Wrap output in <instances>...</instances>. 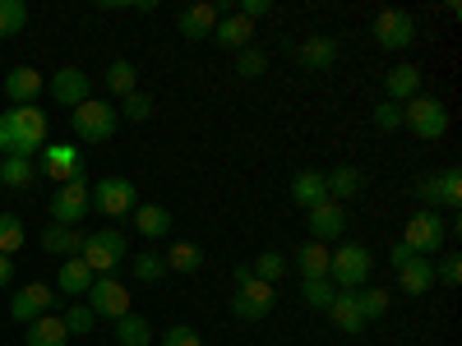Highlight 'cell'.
I'll use <instances>...</instances> for the list:
<instances>
[{
	"label": "cell",
	"instance_id": "cell-1",
	"mask_svg": "<svg viewBox=\"0 0 462 346\" xmlns=\"http://www.w3.org/2000/svg\"><path fill=\"white\" fill-rule=\"evenodd\" d=\"M47 148V111L10 106L0 111V158H37Z\"/></svg>",
	"mask_w": 462,
	"mask_h": 346
},
{
	"label": "cell",
	"instance_id": "cell-2",
	"mask_svg": "<svg viewBox=\"0 0 462 346\" xmlns=\"http://www.w3.org/2000/svg\"><path fill=\"white\" fill-rule=\"evenodd\" d=\"M370 268H374V254H370L365 245H356V241H346V245H337L333 259H328V282H333L337 291H361V287L370 282Z\"/></svg>",
	"mask_w": 462,
	"mask_h": 346
},
{
	"label": "cell",
	"instance_id": "cell-3",
	"mask_svg": "<svg viewBox=\"0 0 462 346\" xmlns=\"http://www.w3.org/2000/svg\"><path fill=\"white\" fill-rule=\"evenodd\" d=\"M125 254H130V241H125V231H116V226L88 231V236H84V250H79V259L93 268V278H111V268L121 263Z\"/></svg>",
	"mask_w": 462,
	"mask_h": 346
},
{
	"label": "cell",
	"instance_id": "cell-4",
	"mask_svg": "<svg viewBox=\"0 0 462 346\" xmlns=\"http://www.w3.org/2000/svg\"><path fill=\"white\" fill-rule=\"evenodd\" d=\"M444 241H448V222H444L439 213H430V208L411 213L407 226H402V245H407L411 254H420V259H435V254L444 250Z\"/></svg>",
	"mask_w": 462,
	"mask_h": 346
},
{
	"label": "cell",
	"instance_id": "cell-5",
	"mask_svg": "<svg viewBox=\"0 0 462 346\" xmlns=\"http://www.w3.org/2000/svg\"><path fill=\"white\" fill-rule=\"evenodd\" d=\"M88 204H93L102 217H130V213L139 208V189H134V180H125V176H102V180L88 185Z\"/></svg>",
	"mask_w": 462,
	"mask_h": 346
},
{
	"label": "cell",
	"instance_id": "cell-6",
	"mask_svg": "<svg viewBox=\"0 0 462 346\" xmlns=\"http://www.w3.org/2000/svg\"><path fill=\"white\" fill-rule=\"evenodd\" d=\"M69 125H74V134H79L84 143H106V139L116 134V125H121V115H116L111 102L88 97L84 106H74V111H69Z\"/></svg>",
	"mask_w": 462,
	"mask_h": 346
},
{
	"label": "cell",
	"instance_id": "cell-7",
	"mask_svg": "<svg viewBox=\"0 0 462 346\" xmlns=\"http://www.w3.org/2000/svg\"><path fill=\"white\" fill-rule=\"evenodd\" d=\"M402 125L416 139H444L448 134V106L439 97H411V102H402Z\"/></svg>",
	"mask_w": 462,
	"mask_h": 346
},
{
	"label": "cell",
	"instance_id": "cell-8",
	"mask_svg": "<svg viewBox=\"0 0 462 346\" xmlns=\"http://www.w3.org/2000/svg\"><path fill=\"white\" fill-rule=\"evenodd\" d=\"M88 171H79L74 180H65V185H56V195H51V222L56 226H79L84 217H88Z\"/></svg>",
	"mask_w": 462,
	"mask_h": 346
},
{
	"label": "cell",
	"instance_id": "cell-9",
	"mask_svg": "<svg viewBox=\"0 0 462 346\" xmlns=\"http://www.w3.org/2000/svg\"><path fill=\"white\" fill-rule=\"evenodd\" d=\"M84 305L93 310V319H111V323L125 319V314H134V310H130V287L116 282V278H93Z\"/></svg>",
	"mask_w": 462,
	"mask_h": 346
},
{
	"label": "cell",
	"instance_id": "cell-10",
	"mask_svg": "<svg viewBox=\"0 0 462 346\" xmlns=\"http://www.w3.org/2000/svg\"><path fill=\"white\" fill-rule=\"evenodd\" d=\"M370 37L383 51H407L416 42V19L407 10H379L374 23H370Z\"/></svg>",
	"mask_w": 462,
	"mask_h": 346
},
{
	"label": "cell",
	"instance_id": "cell-11",
	"mask_svg": "<svg viewBox=\"0 0 462 346\" xmlns=\"http://www.w3.org/2000/svg\"><path fill=\"white\" fill-rule=\"evenodd\" d=\"M47 93H51V102H60L65 111H74V106H84L93 97V74H84L79 65H60L51 79H47Z\"/></svg>",
	"mask_w": 462,
	"mask_h": 346
},
{
	"label": "cell",
	"instance_id": "cell-12",
	"mask_svg": "<svg viewBox=\"0 0 462 346\" xmlns=\"http://www.w3.org/2000/svg\"><path fill=\"white\" fill-rule=\"evenodd\" d=\"M56 287H47V282H28V287H19L14 296H10V319L14 323H32V319H42V314H51L56 310Z\"/></svg>",
	"mask_w": 462,
	"mask_h": 346
},
{
	"label": "cell",
	"instance_id": "cell-13",
	"mask_svg": "<svg viewBox=\"0 0 462 346\" xmlns=\"http://www.w3.org/2000/svg\"><path fill=\"white\" fill-rule=\"evenodd\" d=\"M416 199H420V208H430V213H439V204L444 208H457L462 204V176H457V167L435 171V176H420Z\"/></svg>",
	"mask_w": 462,
	"mask_h": 346
},
{
	"label": "cell",
	"instance_id": "cell-14",
	"mask_svg": "<svg viewBox=\"0 0 462 346\" xmlns=\"http://www.w3.org/2000/svg\"><path fill=\"white\" fill-rule=\"evenodd\" d=\"M231 314L245 319V323L268 319V314H273V287L259 282V278H250L245 287H236V296H231Z\"/></svg>",
	"mask_w": 462,
	"mask_h": 346
},
{
	"label": "cell",
	"instance_id": "cell-15",
	"mask_svg": "<svg viewBox=\"0 0 462 346\" xmlns=\"http://www.w3.org/2000/svg\"><path fill=\"white\" fill-rule=\"evenodd\" d=\"M32 162H37V176H51L56 185H65V180H74V176L84 171L79 148H69V143H47Z\"/></svg>",
	"mask_w": 462,
	"mask_h": 346
},
{
	"label": "cell",
	"instance_id": "cell-16",
	"mask_svg": "<svg viewBox=\"0 0 462 346\" xmlns=\"http://www.w3.org/2000/svg\"><path fill=\"white\" fill-rule=\"evenodd\" d=\"M217 19H222V10L213 5V0H199V5H189V10L176 14V32L185 37V42H208Z\"/></svg>",
	"mask_w": 462,
	"mask_h": 346
},
{
	"label": "cell",
	"instance_id": "cell-17",
	"mask_svg": "<svg viewBox=\"0 0 462 346\" xmlns=\"http://www.w3.org/2000/svg\"><path fill=\"white\" fill-rule=\"evenodd\" d=\"M305 217H310V241H319V245L342 241V231H346V208H342V204L324 199V204H315V208H305Z\"/></svg>",
	"mask_w": 462,
	"mask_h": 346
},
{
	"label": "cell",
	"instance_id": "cell-18",
	"mask_svg": "<svg viewBox=\"0 0 462 346\" xmlns=\"http://www.w3.org/2000/svg\"><path fill=\"white\" fill-rule=\"evenodd\" d=\"M42 93H47V79L32 65H19V69L5 74V97L14 106H37V97H42Z\"/></svg>",
	"mask_w": 462,
	"mask_h": 346
},
{
	"label": "cell",
	"instance_id": "cell-19",
	"mask_svg": "<svg viewBox=\"0 0 462 346\" xmlns=\"http://www.w3.org/2000/svg\"><path fill=\"white\" fill-rule=\"evenodd\" d=\"M411 97H420V69L416 65H393L389 74H383V102H411Z\"/></svg>",
	"mask_w": 462,
	"mask_h": 346
},
{
	"label": "cell",
	"instance_id": "cell-20",
	"mask_svg": "<svg viewBox=\"0 0 462 346\" xmlns=\"http://www.w3.org/2000/svg\"><path fill=\"white\" fill-rule=\"evenodd\" d=\"M130 222H134V231L139 236H148V241H162V236H171V208H162V204H139L134 213H130Z\"/></svg>",
	"mask_w": 462,
	"mask_h": 346
},
{
	"label": "cell",
	"instance_id": "cell-21",
	"mask_svg": "<svg viewBox=\"0 0 462 346\" xmlns=\"http://www.w3.org/2000/svg\"><path fill=\"white\" fill-rule=\"evenodd\" d=\"M84 236H88V231H79V226H56V222H51V226L42 231V250L56 254V259H79Z\"/></svg>",
	"mask_w": 462,
	"mask_h": 346
},
{
	"label": "cell",
	"instance_id": "cell-22",
	"mask_svg": "<svg viewBox=\"0 0 462 346\" xmlns=\"http://www.w3.org/2000/svg\"><path fill=\"white\" fill-rule=\"evenodd\" d=\"M250 37H254V23H245L241 14H222L217 28H213V47H222V51H245Z\"/></svg>",
	"mask_w": 462,
	"mask_h": 346
},
{
	"label": "cell",
	"instance_id": "cell-23",
	"mask_svg": "<svg viewBox=\"0 0 462 346\" xmlns=\"http://www.w3.org/2000/svg\"><path fill=\"white\" fill-rule=\"evenodd\" d=\"M398 287H402V296H426V291H435V259H411V263H402L398 268Z\"/></svg>",
	"mask_w": 462,
	"mask_h": 346
},
{
	"label": "cell",
	"instance_id": "cell-24",
	"mask_svg": "<svg viewBox=\"0 0 462 346\" xmlns=\"http://www.w3.org/2000/svg\"><path fill=\"white\" fill-rule=\"evenodd\" d=\"M287 195H291V204H300V208L324 204V199H328L324 171H296V176H291V185H287Z\"/></svg>",
	"mask_w": 462,
	"mask_h": 346
},
{
	"label": "cell",
	"instance_id": "cell-25",
	"mask_svg": "<svg viewBox=\"0 0 462 346\" xmlns=\"http://www.w3.org/2000/svg\"><path fill=\"white\" fill-rule=\"evenodd\" d=\"M296 60H300L305 69L324 74V69L337 60V37H305V42L296 47Z\"/></svg>",
	"mask_w": 462,
	"mask_h": 346
},
{
	"label": "cell",
	"instance_id": "cell-26",
	"mask_svg": "<svg viewBox=\"0 0 462 346\" xmlns=\"http://www.w3.org/2000/svg\"><path fill=\"white\" fill-rule=\"evenodd\" d=\"M328 319L337 323V332H361L365 328V314H361V305H356V291H337L333 305H328Z\"/></svg>",
	"mask_w": 462,
	"mask_h": 346
},
{
	"label": "cell",
	"instance_id": "cell-27",
	"mask_svg": "<svg viewBox=\"0 0 462 346\" xmlns=\"http://www.w3.org/2000/svg\"><path fill=\"white\" fill-rule=\"evenodd\" d=\"M102 93H111V97L139 93V69H134L130 60H111V65L102 69Z\"/></svg>",
	"mask_w": 462,
	"mask_h": 346
},
{
	"label": "cell",
	"instance_id": "cell-28",
	"mask_svg": "<svg viewBox=\"0 0 462 346\" xmlns=\"http://www.w3.org/2000/svg\"><path fill=\"white\" fill-rule=\"evenodd\" d=\"M328 259H333V250L319 245V241H305V245L291 254V263L300 268V278H305V282H310V278H328Z\"/></svg>",
	"mask_w": 462,
	"mask_h": 346
},
{
	"label": "cell",
	"instance_id": "cell-29",
	"mask_svg": "<svg viewBox=\"0 0 462 346\" xmlns=\"http://www.w3.org/2000/svg\"><path fill=\"white\" fill-rule=\"evenodd\" d=\"M69 332L60 323V314H42V319H32L28 332H23V346H65Z\"/></svg>",
	"mask_w": 462,
	"mask_h": 346
},
{
	"label": "cell",
	"instance_id": "cell-30",
	"mask_svg": "<svg viewBox=\"0 0 462 346\" xmlns=\"http://www.w3.org/2000/svg\"><path fill=\"white\" fill-rule=\"evenodd\" d=\"M93 287V268L84 259H60V278H56V291L65 296H88Z\"/></svg>",
	"mask_w": 462,
	"mask_h": 346
},
{
	"label": "cell",
	"instance_id": "cell-31",
	"mask_svg": "<svg viewBox=\"0 0 462 346\" xmlns=\"http://www.w3.org/2000/svg\"><path fill=\"white\" fill-rule=\"evenodd\" d=\"M324 185H328V199L342 204V199H356V195H361V189H365V176H361L356 167H333V171L324 176Z\"/></svg>",
	"mask_w": 462,
	"mask_h": 346
},
{
	"label": "cell",
	"instance_id": "cell-32",
	"mask_svg": "<svg viewBox=\"0 0 462 346\" xmlns=\"http://www.w3.org/2000/svg\"><path fill=\"white\" fill-rule=\"evenodd\" d=\"M162 263H167V273H199V268H204V250L195 241H171Z\"/></svg>",
	"mask_w": 462,
	"mask_h": 346
},
{
	"label": "cell",
	"instance_id": "cell-33",
	"mask_svg": "<svg viewBox=\"0 0 462 346\" xmlns=\"http://www.w3.org/2000/svg\"><path fill=\"white\" fill-rule=\"evenodd\" d=\"M116 341H121V346H148V341H152V323H148L143 314L116 319Z\"/></svg>",
	"mask_w": 462,
	"mask_h": 346
},
{
	"label": "cell",
	"instance_id": "cell-34",
	"mask_svg": "<svg viewBox=\"0 0 462 346\" xmlns=\"http://www.w3.org/2000/svg\"><path fill=\"white\" fill-rule=\"evenodd\" d=\"M287 263H291V259H287L282 250H263L259 259H250V273H254L259 282H268V287H273V282L287 273Z\"/></svg>",
	"mask_w": 462,
	"mask_h": 346
},
{
	"label": "cell",
	"instance_id": "cell-35",
	"mask_svg": "<svg viewBox=\"0 0 462 346\" xmlns=\"http://www.w3.org/2000/svg\"><path fill=\"white\" fill-rule=\"evenodd\" d=\"M32 176H37L32 158H5V162H0V185H10V189H28Z\"/></svg>",
	"mask_w": 462,
	"mask_h": 346
},
{
	"label": "cell",
	"instance_id": "cell-36",
	"mask_svg": "<svg viewBox=\"0 0 462 346\" xmlns=\"http://www.w3.org/2000/svg\"><path fill=\"white\" fill-rule=\"evenodd\" d=\"M130 273H134V282H162L167 278V263H162L158 250H143L139 259H130Z\"/></svg>",
	"mask_w": 462,
	"mask_h": 346
},
{
	"label": "cell",
	"instance_id": "cell-37",
	"mask_svg": "<svg viewBox=\"0 0 462 346\" xmlns=\"http://www.w3.org/2000/svg\"><path fill=\"white\" fill-rule=\"evenodd\" d=\"M19 250H23V217H14V213H0V254L14 259Z\"/></svg>",
	"mask_w": 462,
	"mask_h": 346
},
{
	"label": "cell",
	"instance_id": "cell-38",
	"mask_svg": "<svg viewBox=\"0 0 462 346\" xmlns=\"http://www.w3.org/2000/svg\"><path fill=\"white\" fill-rule=\"evenodd\" d=\"M333 296H337V287H333L328 278H310V282H300V300L310 305V310H324V314H328Z\"/></svg>",
	"mask_w": 462,
	"mask_h": 346
},
{
	"label": "cell",
	"instance_id": "cell-39",
	"mask_svg": "<svg viewBox=\"0 0 462 346\" xmlns=\"http://www.w3.org/2000/svg\"><path fill=\"white\" fill-rule=\"evenodd\" d=\"M28 28V5L23 0H0V37H19Z\"/></svg>",
	"mask_w": 462,
	"mask_h": 346
},
{
	"label": "cell",
	"instance_id": "cell-40",
	"mask_svg": "<svg viewBox=\"0 0 462 346\" xmlns=\"http://www.w3.org/2000/svg\"><path fill=\"white\" fill-rule=\"evenodd\" d=\"M356 305H361L365 323H374V319L389 314V291H383V287H361V291H356Z\"/></svg>",
	"mask_w": 462,
	"mask_h": 346
},
{
	"label": "cell",
	"instance_id": "cell-41",
	"mask_svg": "<svg viewBox=\"0 0 462 346\" xmlns=\"http://www.w3.org/2000/svg\"><path fill=\"white\" fill-rule=\"evenodd\" d=\"M60 323H65V332L69 337H79V332H93V310H88V305L84 300H74V305H65V314H60Z\"/></svg>",
	"mask_w": 462,
	"mask_h": 346
},
{
	"label": "cell",
	"instance_id": "cell-42",
	"mask_svg": "<svg viewBox=\"0 0 462 346\" xmlns=\"http://www.w3.org/2000/svg\"><path fill=\"white\" fill-rule=\"evenodd\" d=\"M370 121H374L379 134H393V130H402V106H398V102H374Z\"/></svg>",
	"mask_w": 462,
	"mask_h": 346
},
{
	"label": "cell",
	"instance_id": "cell-43",
	"mask_svg": "<svg viewBox=\"0 0 462 346\" xmlns=\"http://www.w3.org/2000/svg\"><path fill=\"white\" fill-rule=\"evenodd\" d=\"M116 115H121V121H148L152 115V97L148 93H130V97H121V106H116Z\"/></svg>",
	"mask_w": 462,
	"mask_h": 346
},
{
	"label": "cell",
	"instance_id": "cell-44",
	"mask_svg": "<svg viewBox=\"0 0 462 346\" xmlns=\"http://www.w3.org/2000/svg\"><path fill=\"white\" fill-rule=\"evenodd\" d=\"M263 69H268V56H263L259 47H245V51H236V74H241V79H259Z\"/></svg>",
	"mask_w": 462,
	"mask_h": 346
},
{
	"label": "cell",
	"instance_id": "cell-45",
	"mask_svg": "<svg viewBox=\"0 0 462 346\" xmlns=\"http://www.w3.org/2000/svg\"><path fill=\"white\" fill-rule=\"evenodd\" d=\"M162 346H204V337L189 328V323H171V328L162 332Z\"/></svg>",
	"mask_w": 462,
	"mask_h": 346
},
{
	"label": "cell",
	"instance_id": "cell-46",
	"mask_svg": "<svg viewBox=\"0 0 462 346\" xmlns=\"http://www.w3.org/2000/svg\"><path fill=\"white\" fill-rule=\"evenodd\" d=\"M236 14H241L245 23H254V19H268V14H273V0H241V5H236Z\"/></svg>",
	"mask_w": 462,
	"mask_h": 346
},
{
	"label": "cell",
	"instance_id": "cell-47",
	"mask_svg": "<svg viewBox=\"0 0 462 346\" xmlns=\"http://www.w3.org/2000/svg\"><path fill=\"white\" fill-rule=\"evenodd\" d=\"M435 278H439L444 287H457V282H462V259H457V254H444V259H439V273H435Z\"/></svg>",
	"mask_w": 462,
	"mask_h": 346
},
{
	"label": "cell",
	"instance_id": "cell-48",
	"mask_svg": "<svg viewBox=\"0 0 462 346\" xmlns=\"http://www.w3.org/2000/svg\"><path fill=\"white\" fill-rule=\"evenodd\" d=\"M411 259H416V254H411V250H407L402 241H393V250H389V263H393V273H398L402 263H411Z\"/></svg>",
	"mask_w": 462,
	"mask_h": 346
},
{
	"label": "cell",
	"instance_id": "cell-49",
	"mask_svg": "<svg viewBox=\"0 0 462 346\" xmlns=\"http://www.w3.org/2000/svg\"><path fill=\"white\" fill-rule=\"evenodd\" d=\"M10 282H14V259L0 254V287H10Z\"/></svg>",
	"mask_w": 462,
	"mask_h": 346
},
{
	"label": "cell",
	"instance_id": "cell-50",
	"mask_svg": "<svg viewBox=\"0 0 462 346\" xmlns=\"http://www.w3.org/2000/svg\"><path fill=\"white\" fill-rule=\"evenodd\" d=\"M254 273H250V263H236V268H231V282H236V287H245Z\"/></svg>",
	"mask_w": 462,
	"mask_h": 346
},
{
	"label": "cell",
	"instance_id": "cell-51",
	"mask_svg": "<svg viewBox=\"0 0 462 346\" xmlns=\"http://www.w3.org/2000/svg\"><path fill=\"white\" fill-rule=\"evenodd\" d=\"M0 162H5V158H0Z\"/></svg>",
	"mask_w": 462,
	"mask_h": 346
}]
</instances>
